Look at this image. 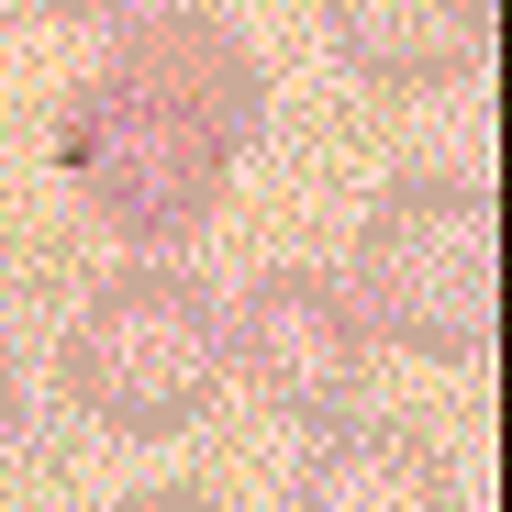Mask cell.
Returning a JSON list of instances; mask_svg holds the SVG:
<instances>
[{
  "label": "cell",
  "mask_w": 512,
  "mask_h": 512,
  "mask_svg": "<svg viewBox=\"0 0 512 512\" xmlns=\"http://www.w3.org/2000/svg\"><path fill=\"white\" fill-rule=\"evenodd\" d=\"M346 301L368 334H390L412 357H446V368L479 357L501 323V201H490V179H457V167L390 179L357 223Z\"/></svg>",
  "instance_id": "obj_1"
},
{
  "label": "cell",
  "mask_w": 512,
  "mask_h": 512,
  "mask_svg": "<svg viewBox=\"0 0 512 512\" xmlns=\"http://www.w3.org/2000/svg\"><path fill=\"white\" fill-rule=\"evenodd\" d=\"M0 34H12V0H0Z\"/></svg>",
  "instance_id": "obj_11"
},
{
  "label": "cell",
  "mask_w": 512,
  "mask_h": 512,
  "mask_svg": "<svg viewBox=\"0 0 512 512\" xmlns=\"http://www.w3.org/2000/svg\"><path fill=\"white\" fill-rule=\"evenodd\" d=\"M123 512H234V501H212V490H134Z\"/></svg>",
  "instance_id": "obj_9"
},
{
  "label": "cell",
  "mask_w": 512,
  "mask_h": 512,
  "mask_svg": "<svg viewBox=\"0 0 512 512\" xmlns=\"http://www.w3.org/2000/svg\"><path fill=\"white\" fill-rule=\"evenodd\" d=\"M223 301L190 268H123L67 323V401L101 435H190L223 390Z\"/></svg>",
  "instance_id": "obj_2"
},
{
  "label": "cell",
  "mask_w": 512,
  "mask_h": 512,
  "mask_svg": "<svg viewBox=\"0 0 512 512\" xmlns=\"http://www.w3.org/2000/svg\"><path fill=\"white\" fill-rule=\"evenodd\" d=\"M290 512H468V501H457V468L435 435H412V423H323L301 479H290Z\"/></svg>",
  "instance_id": "obj_7"
},
{
  "label": "cell",
  "mask_w": 512,
  "mask_h": 512,
  "mask_svg": "<svg viewBox=\"0 0 512 512\" xmlns=\"http://www.w3.org/2000/svg\"><path fill=\"white\" fill-rule=\"evenodd\" d=\"M112 78H134V90L179 101L223 156L256 145V123H268V67L245 56V34L223 12H190V0H156V12H123L112 45H101Z\"/></svg>",
  "instance_id": "obj_5"
},
{
  "label": "cell",
  "mask_w": 512,
  "mask_h": 512,
  "mask_svg": "<svg viewBox=\"0 0 512 512\" xmlns=\"http://www.w3.org/2000/svg\"><path fill=\"white\" fill-rule=\"evenodd\" d=\"M368 346L346 279L323 268H268L234 312H223V368H245V390L279 423H357L368 401Z\"/></svg>",
  "instance_id": "obj_4"
},
{
  "label": "cell",
  "mask_w": 512,
  "mask_h": 512,
  "mask_svg": "<svg viewBox=\"0 0 512 512\" xmlns=\"http://www.w3.org/2000/svg\"><path fill=\"white\" fill-rule=\"evenodd\" d=\"M56 167H67V190L90 201L123 245H190L212 212H223V179H234V156L179 112V101H156L134 90V78H78L67 112H56Z\"/></svg>",
  "instance_id": "obj_3"
},
{
  "label": "cell",
  "mask_w": 512,
  "mask_h": 512,
  "mask_svg": "<svg viewBox=\"0 0 512 512\" xmlns=\"http://www.w3.org/2000/svg\"><path fill=\"white\" fill-rule=\"evenodd\" d=\"M23 435V379H12V346H0V446Z\"/></svg>",
  "instance_id": "obj_10"
},
{
  "label": "cell",
  "mask_w": 512,
  "mask_h": 512,
  "mask_svg": "<svg viewBox=\"0 0 512 512\" xmlns=\"http://www.w3.org/2000/svg\"><path fill=\"white\" fill-rule=\"evenodd\" d=\"M45 23H123V12H145V0H34Z\"/></svg>",
  "instance_id": "obj_8"
},
{
  "label": "cell",
  "mask_w": 512,
  "mask_h": 512,
  "mask_svg": "<svg viewBox=\"0 0 512 512\" xmlns=\"http://www.w3.org/2000/svg\"><path fill=\"white\" fill-rule=\"evenodd\" d=\"M501 0H323V34L379 90H457L490 67Z\"/></svg>",
  "instance_id": "obj_6"
}]
</instances>
